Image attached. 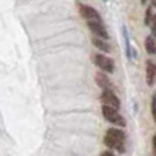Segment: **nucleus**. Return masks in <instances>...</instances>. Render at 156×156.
I'll return each mask as SVG.
<instances>
[{
	"instance_id": "obj_11",
	"label": "nucleus",
	"mask_w": 156,
	"mask_h": 156,
	"mask_svg": "<svg viewBox=\"0 0 156 156\" xmlns=\"http://www.w3.org/2000/svg\"><path fill=\"white\" fill-rule=\"evenodd\" d=\"M145 49L149 55L156 54V41L152 36H148V37L145 38Z\"/></svg>"
},
{
	"instance_id": "obj_8",
	"label": "nucleus",
	"mask_w": 156,
	"mask_h": 156,
	"mask_svg": "<svg viewBox=\"0 0 156 156\" xmlns=\"http://www.w3.org/2000/svg\"><path fill=\"white\" fill-rule=\"evenodd\" d=\"M145 63V81L149 86H152L156 81V63L154 60H147Z\"/></svg>"
},
{
	"instance_id": "obj_4",
	"label": "nucleus",
	"mask_w": 156,
	"mask_h": 156,
	"mask_svg": "<svg viewBox=\"0 0 156 156\" xmlns=\"http://www.w3.org/2000/svg\"><path fill=\"white\" fill-rule=\"evenodd\" d=\"M78 10L80 14L86 22H103L101 15L99 14V11L94 10L93 7L86 4H78Z\"/></svg>"
},
{
	"instance_id": "obj_7",
	"label": "nucleus",
	"mask_w": 156,
	"mask_h": 156,
	"mask_svg": "<svg viewBox=\"0 0 156 156\" xmlns=\"http://www.w3.org/2000/svg\"><path fill=\"white\" fill-rule=\"evenodd\" d=\"M94 80H96V83L101 88V90H112V82H111L110 77L107 76L103 71H97L94 74Z\"/></svg>"
},
{
	"instance_id": "obj_18",
	"label": "nucleus",
	"mask_w": 156,
	"mask_h": 156,
	"mask_svg": "<svg viewBox=\"0 0 156 156\" xmlns=\"http://www.w3.org/2000/svg\"><path fill=\"white\" fill-rule=\"evenodd\" d=\"M147 2H148V0H141V4H147Z\"/></svg>"
},
{
	"instance_id": "obj_6",
	"label": "nucleus",
	"mask_w": 156,
	"mask_h": 156,
	"mask_svg": "<svg viewBox=\"0 0 156 156\" xmlns=\"http://www.w3.org/2000/svg\"><path fill=\"white\" fill-rule=\"evenodd\" d=\"M86 23H88V27L90 29V32L94 34V37L103 38V40H108L110 38L108 32L104 27L103 22H86Z\"/></svg>"
},
{
	"instance_id": "obj_1",
	"label": "nucleus",
	"mask_w": 156,
	"mask_h": 156,
	"mask_svg": "<svg viewBox=\"0 0 156 156\" xmlns=\"http://www.w3.org/2000/svg\"><path fill=\"white\" fill-rule=\"evenodd\" d=\"M125 143H126V134H125L123 130L116 129V127H111L107 130L104 136L105 147L114 149V151H118L119 154H123L125 149H126Z\"/></svg>"
},
{
	"instance_id": "obj_14",
	"label": "nucleus",
	"mask_w": 156,
	"mask_h": 156,
	"mask_svg": "<svg viewBox=\"0 0 156 156\" xmlns=\"http://www.w3.org/2000/svg\"><path fill=\"white\" fill-rule=\"evenodd\" d=\"M149 26H151V29H152V37L156 38V14L152 16V21H151V23H149Z\"/></svg>"
},
{
	"instance_id": "obj_5",
	"label": "nucleus",
	"mask_w": 156,
	"mask_h": 156,
	"mask_svg": "<svg viewBox=\"0 0 156 156\" xmlns=\"http://www.w3.org/2000/svg\"><path fill=\"white\" fill-rule=\"evenodd\" d=\"M100 101L103 105L111 107L114 110H119V107H121V100L112 90H103L100 94Z\"/></svg>"
},
{
	"instance_id": "obj_16",
	"label": "nucleus",
	"mask_w": 156,
	"mask_h": 156,
	"mask_svg": "<svg viewBox=\"0 0 156 156\" xmlns=\"http://www.w3.org/2000/svg\"><path fill=\"white\" fill-rule=\"evenodd\" d=\"M152 143H154V155L156 156V134L154 136V141Z\"/></svg>"
},
{
	"instance_id": "obj_10",
	"label": "nucleus",
	"mask_w": 156,
	"mask_h": 156,
	"mask_svg": "<svg viewBox=\"0 0 156 156\" xmlns=\"http://www.w3.org/2000/svg\"><path fill=\"white\" fill-rule=\"evenodd\" d=\"M122 34H123V41H125V51H126V56L129 59L133 58V48L130 45V38H129V33H127L126 27H122Z\"/></svg>"
},
{
	"instance_id": "obj_13",
	"label": "nucleus",
	"mask_w": 156,
	"mask_h": 156,
	"mask_svg": "<svg viewBox=\"0 0 156 156\" xmlns=\"http://www.w3.org/2000/svg\"><path fill=\"white\" fill-rule=\"evenodd\" d=\"M151 110H152V116H154V121H155V123H156V94H154V97H152Z\"/></svg>"
},
{
	"instance_id": "obj_3",
	"label": "nucleus",
	"mask_w": 156,
	"mask_h": 156,
	"mask_svg": "<svg viewBox=\"0 0 156 156\" xmlns=\"http://www.w3.org/2000/svg\"><path fill=\"white\" fill-rule=\"evenodd\" d=\"M93 63L105 74H111L115 70V63L111 58L105 56L103 54H94L93 55Z\"/></svg>"
},
{
	"instance_id": "obj_15",
	"label": "nucleus",
	"mask_w": 156,
	"mask_h": 156,
	"mask_svg": "<svg viewBox=\"0 0 156 156\" xmlns=\"http://www.w3.org/2000/svg\"><path fill=\"white\" fill-rule=\"evenodd\" d=\"M100 156H116V155L112 154V152H110V151H104V152H101V154H100Z\"/></svg>"
},
{
	"instance_id": "obj_12",
	"label": "nucleus",
	"mask_w": 156,
	"mask_h": 156,
	"mask_svg": "<svg viewBox=\"0 0 156 156\" xmlns=\"http://www.w3.org/2000/svg\"><path fill=\"white\" fill-rule=\"evenodd\" d=\"M152 16H154V14H152V8L148 7L145 11V19H144V23L147 25V26H149V23H151L152 21Z\"/></svg>"
},
{
	"instance_id": "obj_2",
	"label": "nucleus",
	"mask_w": 156,
	"mask_h": 156,
	"mask_svg": "<svg viewBox=\"0 0 156 156\" xmlns=\"http://www.w3.org/2000/svg\"><path fill=\"white\" fill-rule=\"evenodd\" d=\"M101 114L104 116L105 121H108L110 123L115 125L116 127H125L126 126V121H125L123 115L119 114L118 110H114L111 107H107V105H103L101 107Z\"/></svg>"
},
{
	"instance_id": "obj_17",
	"label": "nucleus",
	"mask_w": 156,
	"mask_h": 156,
	"mask_svg": "<svg viewBox=\"0 0 156 156\" xmlns=\"http://www.w3.org/2000/svg\"><path fill=\"white\" fill-rule=\"evenodd\" d=\"M151 4H152V7L156 8V0H151Z\"/></svg>"
},
{
	"instance_id": "obj_9",
	"label": "nucleus",
	"mask_w": 156,
	"mask_h": 156,
	"mask_svg": "<svg viewBox=\"0 0 156 156\" xmlns=\"http://www.w3.org/2000/svg\"><path fill=\"white\" fill-rule=\"evenodd\" d=\"M92 43H93V45L96 47L97 49L105 52V54L111 52V45L108 44L107 40H103V38H99V37H93V38H92Z\"/></svg>"
}]
</instances>
